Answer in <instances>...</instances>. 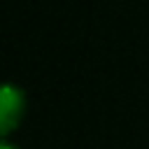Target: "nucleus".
Returning a JSON list of instances; mask_svg holds the SVG:
<instances>
[{"label":"nucleus","instance_id":"f257e3e1","mask_svg":"<svg viewBox=\"0 0 149 149\" xmlns=\"http://www.w3.org/2000/svg\"><path fill=\"white\" fill-rule=\"evenodd\" d=\"M26 114V93L21 86L7 81L0 88V133L7 140Z\"/></svg>","mask_w":149,"mask_h":149},{"label":"nucleus","instance_id":"f03ea898","mask_svg":"<svg viewBox=\"0 0 149 149\" xmlns=\"http://www.w3.org/2000/svg\"><path fill=\"white\" fill-rule=\"evenodd\" d=\"M0 149H19V147H16V144H12L9 140H2V142H0Z\"/></svg>","mask_w":149,"mask_h":149}]
</instances>
